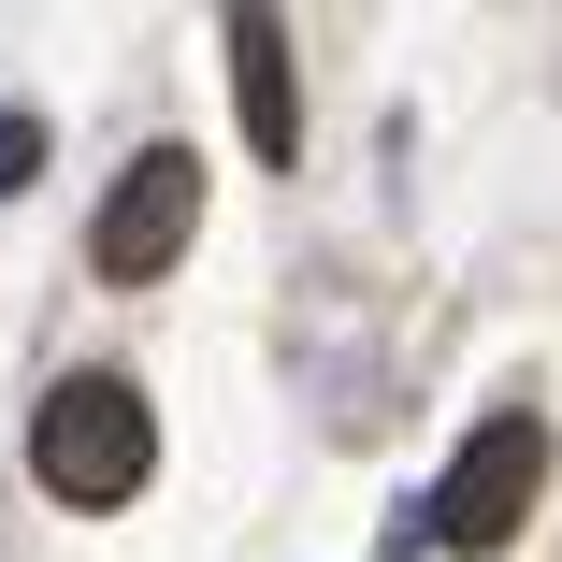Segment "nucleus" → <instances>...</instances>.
Returning a JSON list of instances; mask_svg holds the SVG:
<instances>
[{
  "label": "nucleus",
  "mask_w": 562,
  "mask_h": 562,
  "mask_svg": "<svg viewBox=\"0 0 562 562\" xmlns=\"http://www.w3.org/2000/svg\"><path fill=\"white\" fill-rule=\"evenodd\" d=\"M30 476L72 505V519H101V505H131L145 476H159V418H145V390L131 375H58L44 404H30Z\"/></svg>",
  "instance_id": "1"
},
{
  "label": "nucleus",
  "mask_w": 562,
  "mask_h": 562,
  "mask_svg": "<svg viewBox=\"0 0 562 562\" xmlns=\"http://www.w3.org/2000/svg\"><path fill=\"white\" fill-rule=\"evenodd\" d=\"M188 232H202V159L188 145H145L116 188H101V216H87V274L101 289H159L188 260Z\"/></svg>",
  "instance_id": "2"
},
{
  "label": "nucleus",
  "mask_w": 562,
  "mask_h": 562,
  "mask_svg": "<svg viewBox=\"0 0 562 562\" xmlns=\"http://www.w3.org/2000/svg\"><path fill=\"white\" fill-rule=\"evenodd\" d=\"M533 491H548V418L505 404V418L462 432V462L432 476V548H505V533L533 519Z\"/></svg>",
  "instance_id": "3"
},
{
  "label": "nucleus",
  "mask_w": 562,
  "mask_h": 562,
  "mask_svg": "<svg viewBox=\"0 0 562 562\" xmlns=\"http://www.w3.org/2000/svg\"><path fill=\"white\" fill-rule=\"evenodd\" d=\"M232 87H246V145L303 159V87H289V30L274 15H232Z\"/></svg>",
  "instance_id": "4"
},
{
  "label": "nucleus",
  "mask_w": 562,
  "mask_h": 562,
  "mask_svg": "<svg viewBox=\"0 0 562 562\" xmlns=\"http://www.w3.org/2000/svg\"><path fill=\"white\" fill-rule=\"evenodd\" d=\"M30 173H44V116H0V202H15Z\"/></svg>",
  "instance_id": "5"
}]
</instances>
